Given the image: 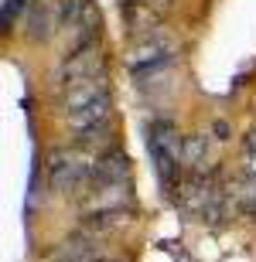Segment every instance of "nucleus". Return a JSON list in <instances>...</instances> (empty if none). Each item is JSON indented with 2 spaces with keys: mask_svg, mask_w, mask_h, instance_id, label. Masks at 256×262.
I'll use <instances>...</instances> for the list:
<instances>
[{
  "mask_svg": "<svg viewBox=\"0 0 256 262\" xmlns=\"http://www.w3.org/2000/svg\"><path fill=\"white\" fill-rule=\"evenodd\" d=\"M92 170L96 164H89L82 157H65V154H55L51 157V187L69 194V191H79L86 181H92Z\"/></svg>",
  "mask_w": 256,
  "mask_h": 262,
  "instance_id": "nucleus-1",
  "label": "nucleus"
},
{
  "mask_svg": "<svg viewBox=\"0 0 256 262\" xmlns=\"http://www.w3.org/2000/svg\"><path fill=\"white\" fill-rule=\"evenodd\" d=\"M150 154L157 160V174L164 181V187H171L174 184V170H178V136L171 129V123L150 126Z\"/></svg>",
  "mask_w": 256,
  "mask_h": 262,
  "instance_id": "nucleus-2",
  "label": "nucleus"
},
{
  "mask_svg": "<svg viewBox=\"0 0 256 262\" xmlns=\"http://www.w3.org/2000/svg\"><path fill=\"white\" fill-rule=\"evenodd\" d=\"M103 96H109V89H106V82L103 78H79V82H72V89H69V96H65V113H79V109H86V106H92L96 99H103Z\"/></svg>",
  "mask_w": 256,
  "mask_h": 262,
  "instance_id": "nucleus-3",
  "label": "nucleus"
},
{
  "mask_svg": "<svg viewBox=\"0 0 256 262\" xmlns=\"http://www.w3.org/2000/svg\"><path fill=\"white\" fill-rule=\"evenodd\" d=\"M51 259L55 262H103V255H99L96 242H89V238H72V242L58 245Z\"/></svg>",
  "mask_w": 256,
  "mask_h": 262,
  "instance_id": "nucleus-4",
  "label": "nucleus"
},
{
  "mask_svg": "<svg viewBox=\"0 0 256 262\" xmlns=\"http://www.w3.org/2000/svg\"><path fill=\"white\" fill-rule=\"evenodd\" d=\"M120 4H127V7H130V4H137V0H120Z\"/></svg>",
  "mask_w": 256,
  "mask_h": 262,
  "instance_id": "nucleus-5",
  "label": "nucleus"
}]
</instances>
